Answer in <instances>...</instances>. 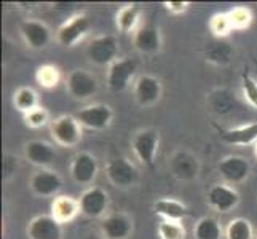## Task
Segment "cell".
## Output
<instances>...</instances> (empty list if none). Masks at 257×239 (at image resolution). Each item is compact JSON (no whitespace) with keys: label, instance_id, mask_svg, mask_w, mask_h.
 <instances>
[{"label":"cell","instance_id":"6da1fadb","mask_svg":"<svg viewBox=\"0 0 257 239\" xmlns=\"http://www.w3.org/2000/svg\"><path fill=\"white\" fill-rule=\"evenodd\" d=\"M50 131L56 144L63 147H75L82 140V125L74 115H63L50 121Z\"/></svg>","mask_w":257,"mask_h":239},{"label":"cell","instance_id":"7a4b0ae2","mask_svg":"<svg viewBox=\"0 0 257 239\" xmlns=\"http://www.w3.org/2000/svg\"><path fill=\"white\" fill-rule=\"evenodd\" d=\"M118 42L113 35H99L90 42L86 48V58L94 66H110L117 61Z\"/></svg>","mask_w":257,"mask_h":239},{"label":"cell","instance_id":"3957f363","mask_svg":"<svg viewBox=\"0 0 257 239\" xmlns=\"http://www.w3.org/2000/svg\"><path fill=\"white\" fill-rule=\"evenodd\" d=\"M133 152L138 156V159L149 169H154L155 156L160 145V136L154 129H143L133 137Z\"/></svg>","mask_w":257,"mask_h":239},{"label":"cell","instance_id":"277c9868","mask_svg":"<svg viewBox=\"0 0 257 239\" xmlns=\"http://www.w3.org/2000/svg\"><path fill=\"white\" fill-rule=\"evenodd\" d=\"M74 117L82 126L88 129L102 131L112 123L113 112L109 105H105V104H91L75 112Z\"/></svg>","mask_w":257,"mask_h":239},{"label":"cell","instance_id":"5b68a950","mask_svg":"<svg viewBox=\"0 0 257 239\" xmlns=\"http://www.w3.org/2000/svg\"><path fill=\"white\" fill-rule=\"evenodd\" d=\"M136 74V63L133 59L118 58L107 69V88L113 93H121L130 86Z\"/></svg>","mask_w":257,"mask_h":239},{"label":"cell","instance_id":"8992f818","mask_svg":"<svg viewBox=\"0 0 257 239\" xmlns=\"http://www.w3.org/2000/svg\"><path fill=\"white\" fill-rule=\"evenodd\" d=\"M90 28H91V23L88 20V16L75 15L72 18H69V20L58 29L56 39L59 42V45H63V47H67V48L75 47L88 34Z\"/></svg>","mask_w":257,"mask_h":239},{"label":"cell","instance_id":"52a82bcc","mask_svg":"<svg viewBox=\"0 0 257 239\" xmlns=\"http://www.w3.org/2000/svg\"><path fill=\"white\" fill-rule=\"evenodd\" d=\"M105 174H107L110 183L118 188H128L138 180V169L135 164L123 156L112 158L105 166Z\"/></svg>","mask_w":257,"mask_h":239},{"label":"cell","instance_id":"ba28073f","mask_svg":"<svg viewBox=\"0 0 257 239\" xmlns=\"http://www.w3.org/2000/svg\"><path fill=\"white\" fill-rule=\"evenodd\" d=\"M97 80L93 74L83 69L72 70L66 80V88L69 94L75 99H88L97 93Z\"/></svg>","mask_w":257,"mask_h":239},{"label":"cell","instance_id":"9c48e42d","mask_svg":"<svg viewBox=\"0 0 257 239\" xmlns=\"http://www.w3.org/2000/svg\"><path fill=\"white\" fill-rule=\"evenodd\" d=\"M208 204L219 214H227L240 204V193L225 183H216L208 190Z\"/></svg>","mask_w":257,"mask_h":239},{"label":"cell","instance_id":"30bf717a","mask_svg":"<svg viewBox=\"0 0 257 239\" xmlns=\"http://www.w3.org/2000/svg\"><path fill=\"white\" fill-rule=\"evenodd\" d=\"M78 202H80V212L85 217L99 218L109 207V196L101 187H90L82 193Z\"/></svg>","mask_w":257,"mask_h":239},{"label":"cell","instance_id":"8fae6325","mask_svg":"<svg viewBox=\"0 0 257 239\" xmlns=\"http://www.w3.org/2000/svg\"><path fill=\"white\" fill-rule=\"evenodd\" d=\"M135 97L141 107H152L162 97V83L154 75H141L135 82Z\"/></svg>","mask_w":257,"mask_h":239},{"label":"cell","instance_id":"7c38bea8","mask_svg":"<svg viewBox=\"0 0 257 239\" xmlns=\"http://www.w3.org/2000/svg\"><path fill=\"white\" fill-rule=\"evenodd\" d=\"M29 239H63V225L53 215H37L26 228Z\"/></svg>","mask_w":257,"mask_h":239},{"label":"cell","instance_id":"4fadbf2b","mask_svg":"<svg viewBox=\"0 0 257 239\" xmlns=\"http://www.w3.org/2000/svg\"><path fill=\"white\" fill-rule=\"evenodd\" d=\"M31 190L34 194L42 198L55 196L63 188V179L61 175L51 169H40L31 177Z\"/></svg>","mask_w":257,"mask_h":239},{"label":"cell","instance_id":"5bb4252c","mask_svg":"<svg viewBox=\"0 0 257 239\" xmlns=\"http://www.w3.org/2000/svg\"><path fill=\"white\" fill-rule=\"evenodd\" d=\"M97 161L96 158L88 153L82 152L74 156L72 164H70V177L78 185H90L97 175Z\"/></svg>","mask_w":257,"mask_h":239},{"label":"cell","instance_id":"9a60e30c","mask_svg":"<svg viewBox=\"0 0 257 239\" xmlns=\"http://www.w3.org/2000/svg\"><path fill=\"white\" fill-rule=\"evenodd\" d=\"M133 233V220L123 212H113L102 218L101 234L104 239H128Z\"/></svg>","mask_w":257,"mask_h":239},{"label":"cell","instance_id":"2e32d148","mask_svg":"<svg viewBox=\"0 0 257 239\" xmlns=\"http://www.w3.org/2000/svg\"><path fill=\"white\" fill-rule=\"evenodd\" d=\"M219 174L230 183H240L249 177L251 164L243 156H225L217 164Z\"/></svg>","mask_w":257,"mask_h":239},{"label":"cell","instance_id":"e0dca14e","mask_svg":"<svg viewBox=\"0 0 257 239\" xmlns=\"http://www.w3.org/2000/svg\"><path fill=\"white\" fill-rule=\"evenodd\" d=\"M133 45L143 55H154L162 48V35L154 24H143L135 31Z\"/></svg>","mask_w":257,"mask_h":239},{"label":"cell","instance_id":"ac0fdd59","mask_svg":"<svg viewBox=\"0 0 257 239\" xmlns=\"http://www.w3.org/2000/svg\"><path fill=\"white\" fill-rule=\"evenodd\" d=\"M21 35L24 42L34 50L45 48L51 42V31L50 28L42 21L28 20L21 24Z\"/></svg>","mask_w":257,"mask_h":239},{"label":"cell","instance_id":"d6986e66","mask_svg":"<svg viewBox=\"0 0 257 239\" xmlns=\"http://www.w3.org/2000/svg\"><path fill=\"white\" fill-rule=\"evenodd\" d=\"M80 214V202L78 199L67 196V194H59L51 202V214L58 222L63 223H69Z\"/></svg>","mask_w":257,"mask_h":239},{"label":"cell","instance_id":"ffe728a7","mask_svg":"<svg viewBox=\"0 0 257 239\" xmlns=\"http://www.w3.org/2000/svg\"><path fill=\"white\" fill-rule=\"evenodd\" d=\"M219 137L230 145H254L257 142V123L232 129H219Z\"/></svg>","mask_w":257,"mask_h":239},{"label":"cell","instance_id":"44dd1931","mask_svg":"<svg viewBox=\"0 0 257 239\" xmlns=\"http://www.w3.org/2000/svg\"><path fill=\"white\" fill-rule=\"evenodd\" d=\"M24 156L35 166L47 167L55 159V148L45 140H31L24 147Z\"/></svg>","mask_w":257,"mask_h":239},{"label":"cell","instance_id":"7402d4cb","mask_svg":"<svg viewBox=\"0 0 257 239\" xmlns=\"http://www.w3.org/2000/svg\"><path fill=\"white\" fill-rule=\"evenodd\" d=\"M154 210H155V214L160 215L163 220H174V222H182V220L189 215V207L174 198L157 199L154 202Z\"/></svg>","mask_w":257,"mask_h":239},{"label":"cell","instance_id":"603a6c76","mask_svg":"<svg viewBox=\"0 0 257 239\" xmlns=\"http://www.w3.org/2000/svg\"><path fill=\"white\" fill-rule=\"evenodd\" d=\"M171 169L177 179L189 180V179H193V177H197L198 161H197V158L189 153H176L171 161Z\"/></svg>","mask_w":257,"mask_h":239},{"label":"cell","instance_id":"cb8c5ba5","mask_svg":"<svg viewBox=\"0 0 257 239\" xmlns=\"http://www.w3.org/2000/svg\"><path fill=\"white\" fill-rule=\"evenodd\" d=\"M141 13H143V8H141L139 4H128L125 7H121L117 16H115L117 29L123 34H130L133 31H136Z\"/></svg>","mask_w":257,"mask_h":239},{"label":"cell","instance_id":"d4e9b609","mask_svg":"<svg viewBox=\"0 0 257 239\" xmlns=\"http://www.w3.org/2000/svg\"><path fill=\"white\" fill-rule=\"evenodd\" d=\"M13 105L24 115V113H28L34 109L40 107L39 96L32 90V88L23 86V88H20V90H16V93L13 94Z\"/></svg>","mask_w":257,"mask_h":239},{"label":"cell","instance_id":"484cf974","mask_svg":"<svg viewBox=\"0 0 257 239\" xmlns=\"http://www.w3.org/2000/svg\"><path fill=\"white\" fill-rule=\"evenodd\" d=\"M195 239H220L222 236V228L219 222L212 217H203L200 218L193 228Z\"/></svg>","mask_w":257,"mask_h":239},{"label":"cell","instance_id":"4316f807","mask_svg":"<svg viewBox=\"0 0 257 239\" xmlns=\"http://www.w3.org/2000/svg\"><path fill=\"white\" fill-rule=\"evenodd\" d=\"M225 237L227 239H252L254 228L249 220L238 217L228 222L225 228Z\"/></svg>","mask_w":257,"mask_h":239},{"label":"cell","instance_id":"83f0119b","mask_svg":"<svg viewBox=\"0 0 257 239\" xmlns=\"http://www.w3.org/2000/svg\"><path fill=\"white\" fill-rule=\"evenodd\" d=\"M35 80L37 83L47 90H51V88H56L59 80H61V74H59V69L51 66V64H45V66H40L37 70H35Z\"/></svg>","mask_w":257,"mask_h":239},{"label":"cell","instance_id":"f1b7e54d","mask_svg":"<svg viewBox=\"0 0 257 239\" xmlns=\"http://www.w3.org/2000/svg\"><path fill=\"white\" fill-rule=\"evenodd\" d=\"M158 237L160 239H185L187 231L182 222H174V220H162L158 223Z\"/></svg>","mask_w":257,"mask_h":239},{"label":"cell","instance_id":"f546056e","mask_svg":"<svg viewBox=\"0 0 257 239\" xmlns=\"http://www.w3.org/2000/svg\"><path fill=\"white\" fill-rule=\"evenodd\" d=\"M227 15L233 31H244L252 23V12L247 7H233L232 10L227 12Z\"/></svg>","mask_w":257,"mask_h":239},{"label":"cell","instance_id":"4dcf8cb0","mask_svg":"<svg viewBox=\"0 0 257 239\" xmlns=\"http://www.w3.org/2000/svg\"><path fill=\"white\" fill-rule=\"evenodd\" d=\"M209 29L219 39L227 37L230 32H233L232 23H230V18L227 13H216L212 16L209 21Z\"/></svg>","mask_w":257,"mask_h":239},{"label":"cell","instance_id":"1f68e13d","mask_svg":"<svg viewBox=\"0 0 257 239\" xmlns=\"http://www.w3.org/2000/svg\"><path fill=\"white\" fill-rule=\"evenodd\" d=\"M241 90H243V96L247 101V104L252 105V107L257 110V80L247 72H243L241 75Z\"/></svg>","mask_w":257,"mask_h":239},{"label":"cell","instance_id":"d6a6232c","mask_svg":"<svg viewBox=\"0 0 257 239\" xmlns=\"http://www.w3.org/2000/svg\"><path fill=\"white\" fill-rule=\"evenodd\" d=\"M23 117H24L26 125H28L29 128H34V129H39V128L45 126L48 123V112L43 107L34 109V110H31L28 113H24Z\"/></svg>","mask_w":257,"mask_h":239},{"label":"cell","instance_id":"836d02e7","mask_svg":"<svg viewBox=\"0 0 257 239\" xmlns=\"http://www.w3.org/2000/svg\"><path fill=\"white\" fill-rule=\"evenodd\" d=\"M165 7H166V10L173 13V15H181V13H185L189 10V7H190V2H165Z\"/></svg>","mask_w":257,"mask_h":239},{"label":"cell","instance_id":"e575fe53","mask_svg":"<svg viewBox=\"0 0 257 239\" xmlns=\"http://www.w3.org/2000/svg\"><path fill=\"white\" fill-rule=\"evenodd\" d=\"M83 239H104V236H97V234H86Z\"/></svg>","mask_w":257,"mask_h":239},{"label":"cell","instance_id":"d590c367","mask_svg":"<svg viewBox=\"0 0 257 239\" xmlns=\"http://www.w3.org/2000/svg\"><path fill=\"white\" fill-rule=\"evenodd\" d=\"M254 156H255V159H257V142L254 144Z\"/></svg>","mask_w":257,"mask_h":239}]
</instances>
